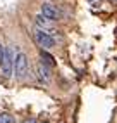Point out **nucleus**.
I'll return each instance as SVG.
<instances>
[{
	"instance_id": "11",
	"label": "nucleus",
	"mask_w": 117,
	"mask_h": 123,
	"mask_svg": "<svg viewBox=\"0 0 117 123\" xmlns=\"http://www.w3.org/2000/svg\"><path fill=\"white\" fill-rule=\"evenodd\" d=\"M22 123H38V121H36V120H24Z\"/></svg>"
},
{
	"instance_id": "9",
	"label": "nucleus",
	"mask_w": 117,
	"mask_h": 123,
	"mask_svg": "<svg viewBox=\"0 0 117 123\" xmlns=\"http://www.w3.org/2000/svg\"><path fill=\"white\" fill-rule=\"evenodd\" d=\"M4 50H5V47L0 43V62H2V57H4Z\"/></svg>"
},
{
	"instance_id": "5",
	"label": "nucleus",
	"mask_w": 117,
	"mask_h": 123,
	"mask_svg": "<svg viewBox=\"0 0 117 123\" xmlns=\"http://www.w3.org/2000/svg\"><path fill=\"white\" fill-rule=\"evenodd\" d=\"M35 24H36V28L47 31V33H50V35L55 33V31H53V21L48 19V18H45L43 14H38L36 18H35Z\"/></svg>"
},
{
	"instance_id": "1",
	"label": "nucleus",
	"mask_w": 117,
	"mask_h": 123,
	"mask_svg": "<svg viewBox=\"0 0 117 123\" xmlns=\"http://www.w3.org/2000/svg\"><path fill=\"white\" fill-rule=\"evenodd\" d=\"M33 38H35V42L43 49V50H50V49L55 47V38L50 33H47V31L40 30V28H36L33 31Z\"/></svg>"
},
{
	"instance_id": "3",
	"label": "nucleus",
	"mask_w": 117,
	"mask_h": 123,
	"mask_svg": "<svg viewBox=\"0 0 117 123\" xmlns=\"http://www.w3.org/2000/svg\"><path fill=\"white\" fill-rule=\"evenodd\" d=\"M0 68L4 71V76H12L14 73V50L9 47L4 50V57H2V62H0Z\"/></svg>"
},
{
	"instance_id": "6",
	"label": "nucleus",
	"mask_w": 117,
	"mask_h": 123,
	"mask_svg": "<svg viewBox=\"0 0 117 123\" xmlns=\"http://www.w3.org/2000/svg\"><path fill=\"white\" fill-rule=\"evenodd\" d=\"M36 75L40 78V81H43V83H50V80H52V75H50V68L47 64L40 62L36 66Z\"/></svg>"
},
{
	"instance_id": "7",
	"label": "nucleus",
	"mask_w": 117,
	"mask_h": 123,
	"mask_svg": "<svg viewBox=\"0 0 117 123\" xmlns=\"http://www.w3.org/2000/svg\"><path fill=\"white\" fill-rule=\"evenodd\" d=\"M40 55H41V62H43V64H47V66H55V59L50 54H47L45 50H41Z\"/></svg>"
},
{
	"instance_id": "8",
	"label": "nucleus",
	"mask_w": 117,
	"mask_h": 123,
	"mask_svg": "<svg viewBox=\"0 0 117 123\" xmlns=\"http://www.w3.org/2000/svg\"><path fill=\"white\" fill-rule=\"evenodd\" d=\"M0 123H16V120L9 113H0Z\"/></svg>"
},
{
	"instance_id": "2",
	"label": "nucleus",
	"mask_w": 117,
	"mask_h": 123,
	"mask_svg": "<svg viewBox=\"0 0 117 123\" xmlns=\"http://www.w3.org/2000/svg\"><path fill=\"white\" fill-rule=\"evenodd\" d=\"M28 69H29L28 57H26V54H24V52H19L17 55L14 57V73H16V76H17L19 80L26 78Z\"/></svg>"
},
{
	"instance_id": "10",
	"label": "nucleus",
	"mask_w": 117,
	"mask_h": 123,
	"mask_svg": "<svg viewBox=\"0 0 117 123\" xmlns=\"http://www.w3.org/2000/svg\"><path fill=\"white\" fill-rule=\"evenodd\" d=\"M90 4L93 5V7H98L100 5V0H90Z\"/></svg>"
},
{
	"instance_id": "4",
	"label": "nucleus",
	"mask_w": 117,
	"mask_h": 123,
	"mask_svg": "<svg viewBox=\"0 0 117 123\" xmlns=\"http://www.w3.org/2000/svg\"><path fill=\"white\" fill-rule=\"evenodd\" d=\"M41 14L45 16V18H48V19H52V21H58L62 18V12L57 9L55 5H52V4H48V2H45L43 5H41Z\"/></svg>"
}]
</instances>
